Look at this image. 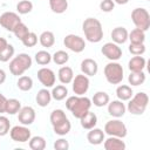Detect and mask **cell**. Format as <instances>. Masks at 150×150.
<instances>
[{"label":"cell","instance_id":"1","mask_svg":"<svg viewBox=\"0 0 150 150\" xmlns=\"http://www.w3.org/2000/svg\"><path fill=\"white\" fill-rule=\"evenodd\" d=\"M66 107L67 109L71 112V115L75 118H81L91 107V101L90 98L86 97V96H69L66 101Z\"/></svg>","mask_w":150,"mask_h":150},{"label":"cell","instance_id":"2","mask_svg":"<svg viewBox=\"0 0 150 150\" xmlns=\"http://www.w3.org/2000/svg\"><path fill=\"white\" fill-rule=\"evenodd\" d=\"M82 30L89 42L97 43L103 39V28L101 22L95 18H87L82 23Z\"/></svg>","mask_w":150,"mask_h":150},{"label":"cell","instance_id":"3","mask_svg":"<svg viewBox=\"0 0 150 150\" xmlns=\"http://www.w3.org/2000/svg\"><path fill=\"white\" fill-rule=\"evenodd\" d=\"M32 57L26 53H20L14 56L9 62V71L14 76H21L26 70L32 67Z\"/></svg>","mask_w":150,"mask_h":150},{"label":"cell","instance_id":"4","mask_svg":"<svg viewBox=\"0 0 150 150\" xmlns=\"http://www.w3.org/2000/svg\"><path fill=\"white\" fill-rule=\"evenodd\" d=\"M148 103H149L148 94L144 91H139V93L135 94L134 96H131V98L129 100L127 109L132 115H142L145 111Z\"/></svg>","mask_w":150,"mask_h":150},{"label":"cell","instance_id":"5","mask_svg":"<svg viewBox=\"0 0 150 150\" xmlns=\"http://www.w3.org/2000/svg\"><path fill=\"white\" fill-rule=\"evenodd\" d=\"M123 75H124L123 67L118 62L111 61L108 64H105V67H104V76H105V80L110 84L121 83L123 81Z\"/></svg>","mask_w":150,"mask_h":150},{"label":"cell","instance_id":"6","mask_svg":"<svg viewBox=\"0 0 150 150\" xmlns=\"http://www.w3.org/2000/svg\"><path fill=\"white\" fill-rule=\"evenodd\" d=\"M131 20L136 28H139L143 32H146L150 28V14L143 7L135 8L131 12Z\"/></svg>","mask_w":150,"mask_h":150},{"label":"cell","instance_id":"7","mask_svg":"<svg viewBox=\"0 0 150 150\" xmlns=\"http://www.w3.org/2000/svg\"><path fill=\"white\" fill-rule=\"evenodd\" d=\"M104 134L109 136H115L120 138H124L128 134V129L125 124L120 120H110L104 124Z\"/></svg>","mask_w":150,"mask_h":150},{"label":"cell","instance_id":"8","mask_svg":"<svg viewBox=\"0 0 150 150\" xmlns=\"http://www.w3.org/2000/svg\"><path fill=\"white\" fill-rule=\"evenodd\" d=\"M63 45L74 53H81L86 48V41L83 38L75 35V34H68L63 39Z\"/></svg>","mask_w":150,"mask_h":150},{"label":"cell","instance_id":"9","mask_svg":"<svg viewBox=\"0 0 150 150\" xmlns=\"http://www.w3.org/2000/svg\"><path fill=\"white\" fill-rule=\"evenodd\" d=\"M22 22L19 14L14 13V12H5L0 15V26L4 27L6 30L8 32H12L14 30V28L20 23Z\"/></svg>","mask_w":150,"mask_h":150},{"label":"cell","instance_id":"10","mask_svg":"<svg viewBox=\"0 0 150 150\" xmlns=\"http://www.w3.org/2000/svg\"><path fill=\"white\" fill-rule=\"evenodd\" d=\"M9 136L14 142L25 143V142L29 141V138L32 137V132L26 125L22 124V125H15V127L11 128L9 129Z\"/></svg>","mask_w":150,"mask_h":150},{"label":"cell","instance_id":"11","mask_svg":"<svg viewBox=\"0 0 150 150\" xmlns=\"http://www.w3.org/2000/svg\"><path fill=\"white\" fill-rule=\"evenodd\" d=\"M73 91L77 96L84 95L89 89V79L84 74H79L73 79Z\"/></svg>","mask_w":150,"mask_h":150},{"label":"cell","instance_id":"12","mask_svg":"<svg viewBox=\"0 0 150 150\" xmlns=\"http://www.w3.org/2000/svg\"><path fill=\"white\" fill-rule=\"evenodd\" d=\"M101 53L110 61H117L122 57V49L115 42H107L101 48Z\"/></svg>","mask_w":150,"mask_h":150},{"label":"cell","instance_id":"13","mask_svg":"<svg viewBox=\"0 0 150 150\" xmlns=\"http://www.w3.org/2000/svg\"><path fill=\"white\" fill-rule=\"evenodd\" d=\"M38 79H39V81L41 82V84L43 86V87H46V88H52L54 84H55V80H56V77H55V74H54V71L52 70V69H49V68H46V67H43V68H40L39 70H38Z\"/></svg>","mask_w":150,"mask_h":150},{"label":"cell","instance_id":"14","mask_svg":"<svg viewBox=\"0 0 150 150\" xmlns=\"http://www.w3.org/2000/svg\"><path fill=\"white\" fill-rule=\"evenodd\" d=\"M18 120L21 124L23 125H29L35 121V110L27 105V107H21V109L18 112Z\"/></svg>","mask_w":150,"mask_h":150},{"label":"cell","instance_id":"15","mask_svg":"<svg viewBox=\"0 0 150 150\" xmlns=\"http://www.w3.org/2000/svg\"><path fill=\"white\" fill-rule=\"evenodd\" d=\"M125 110H127V107L121 100H114L108 103V114L112 117H116V118L122 117L125 114Z\"/></svg>","mask_w":150,"mask_h":150},{"label":"cell","instance_id":"16","mask_svg":"<svg viewBox=\"0 0 150 150\" xmlns=\"http://www.w3.org/2000/svg\"><path fill=\"white\" fill-rule=\"evenodd\" d=\"M81 71L82 74L87 75V76H94L97 74V70H98V66H97V62L93 59H84L82 60L81 62Z\"/></svg>","mask_w":150,"mask_h":150},{"label":"cell","instance_id":"17","mask_svg":"<svg viewBox=\"0 0 150 150\" xmlns=\"http://www.w3.org/2000/svg\"><path fill=\"white\" fill-rule=\"evenodd\" d=\"M103 146L105 150H124L127 145L122 141V138L115 137V136H109V138L104 139Z\"/></svg>","mask_w":150,"mask_h":150},{"label":"cell","instance_id":"18","mask_svg":"<svg viewBox=\"0 0 150 150\" xmlns=\"http://www.w3.org/2000/svg\"><path fill=\"white\" fill-rule=\"evenodd\" d=\"M87 141L91 144V145H98L101 143H103L104 141V132L103 130L98 129V128H91L90 131L87 134Z\"/></svg>","mask_w":150,"mask_h":150},{"label":"cell","instance_id":"19","mask_svg":"<svg viewBox=\"0 0 150 150\" xmlns=\"http://www.w3.org/2000/svg\"><path fill=\"white\" fill-rule=\"evenodd\" d=\"M80 123H81V127L83 129H87V130H90L91 128H94L96 124H97V116L95 112L88 110L81 118H80Z\"/></svg>","mask_w":150,"mask_h":150},{"label":"cell","instance_id":"20","mask_svg":"<svg viewBox=\"0 0 150 150\" xmlns=\"http://www.w3.org/2000/svg\"><path fill=\"white\" fill-rule=\"evenodd\" d=\"M146 66V60L141 55H135L128 62V68L130 71H143Z\"/></svg>","mask_w":150,"mask_h":150},{"label":"cell","instance_id":"21","mask_svg":"<svg viewBox=\"0 0 150 150\" xmlns=\"http://www.w3.org/2000/svg\"><path fill=\"white\" fill-rule=\"evenodd\" d=\"M128 30L124 27H116L111 30V39L112 42L117 43V45H123L127 42L128 40Z\"/></svg>","mask_w":150,"mask_h":150},{"label":"cell","instance_id":"22","mask_svg":"<svg viewBox=\"0 0 150 150\" xmlns=\"http://www.w3.org/2000/svg\"><path fill=\"white\" fill-rule=\"evenodd\" d=\"M57 77H59V81L62 83V84H68L73 81L74 79V71L70 67L68 66H63L59 69L57 71Z\"/></svg>","mask_w":150,"mask_h":150},{"label":"cell","instance_id":"23","mask_svg":"<svg viewBox=\"0 0 150 150\" xmlns=\"http://www.w3.org/2000/svg\"><path fill=\"white\" fill-rule=\"evenodd\" d=\"M50 100H52V94L47 88L40 89L36 94V96H35V101H36L38 105H40L42 108L47 107L50 103Z\"/></svg>","mask_w":150,"mask_h":150},{"label":"cell","instance_id":"24","mask_svg":"<svg viewBox=\"0 0 150 150\" xmlns=\"http://www.w3.org/2000/svg\"><path fill=\"white\" fill-rule=\"evenodd\" d=\"M39 42L42 47L45 48H50L53 47V45L55 43V36L53 34V32L50 30H45L41 33V35L39 36Z\"/></svg>","mask_w":150,"mask_h":150},{"label":"cell","instance_id":"25","mask_svg":"<svg viewBox=\"0 0 150 150\" xmlns=\"http://www.w3.org/2000/svg\"><path fill=\"white\" fill-rule=\"evenodd\" d=\"M132 95H134V91H132L131 87H129L127 84H121L116 88V96L121 101H129Z\"/></svg>","mask_w":150,"mask_h":150},{"label":"cell","instance_id":"26","mask_svg":"<svg viewBox=\"0 0 150 150\" xmlns=\"http://www.w3.org/2000/svg\"><path fill=\"white\" fill-rule=\"evenodd\" d=\"M49 7L52 12L56 14H62L68 8V0H49Z\"/></svg>","mask_w":150,"mask_h":150},{"label":"cell","instance_id":"27","mask_svg":"<svg viewBox=\"0 0 150 150\" xmlns=\"http://www.w3.org/2000/svg\"><path fill=\"white\" fill-rule=\"evenodd\" d=\"M109 100H110V97L105 91H97V93L94 94L91 102L94 103V105L101 108V107L107 105L109 103Z\"/></svg>","mask_w":150,"mask_h":150},{"label":"cell","instance_id":"28","mask_svg":"<svg viewBox=\"0 0 150 150\" xmlns=\"http://www.w3.org/2000/svg\"><path fill=\"white\" fill-rule=\"evenodd\" d=\"M128 39L130 40V43H144L145 32H143L139 28H135L128 34Z\"/></svg>","mask_w":150,"mask_h":150},{"label":"cell","instance_id":"29","mask_svg":"<svg viewBox=\"0 0 150 150\" xmlns=\"http://www.w3.org/2000/svg\"><path fill=\"white\" fill-rule=\"evenodd\" d=\"M144 81H145V74H144V71H131L130 75L128 76L129 84L135 86V87L143 84Z\"/></svg>","mask_w":150,"mask_h":150},{"label":"cell","instance_id":"30","mask_svg":"<svg viewBox=\"0 0 150 150\" xmlns=\"http://www.w3.org/2000/svg\"><path fill=\"white\" fill-rule=\"evenodd\" d=\"M70 129H71V124H70V121H69L68 118H66L64 121H62V122H60L59 124H56V125L53 127L54 132H55L56 135H59V136H64V135H67V134L70 131Z\"/></svg>","mask_w":150,"mask_h":150},{"label":"cell","instance_id":"31","mask_svg":"<svg viewBox=\"0 0 150 150\" xmlns=\"http://www.w3.org/2000/svg\"><path fill=\"white\" fill-rule=\"evenodd\" d=\"M50 94H52V98H54L55 101H62V100H64L67 97L68 89L63 84H59V86H56V87L53 88V90H52Z\"/></svg>","mask_w":150,"mask_h":150},{"label":"cell","instance_id":"32","mask_svg":"<svg viewBox=\"0 0 150 150\" xmlns=\"http://www.w3.org/2000/svg\"><path fill=\"white\" fill-rule=\"evenodd\" d=\"M28 145L32 150H43L46 148V139L42 136H33L29 138Z\"/></svg>","mask_w":150,"mask_h":150},{"label":"cell","instance_id":"33","mask_svg":"<svg viewBox=\"0 0 150 150\" xmlns=\"http://www.w3.org/2000/svg\"><path fill=\"white\" fill-rule=\"evenodd\" d=\"M21 109V102L16 98H7V104H6V111L9 115H15L19 112Z\"/></svg>","mask_w":150,"mask_h":150},{"label":"cell","instance_id":"34","mask_svg":"<svg viewBox=\"0 0 150 150\" xmlns=\"http://www.w3.org/2000/svg\"><path fill=\"white\" fill-rule=\"evenodd\" d=\"M16 86L22 91H28L33 88V80L30 76H19V80L16 82Z\"/></svg>","mask_w":150,"mask_h":150},{"label":"cell","instance_id":"35","mask_svg":"<svg viewBox=\"0 0 150 150\" xmlns=\"http://www.w3.org/2000/svg\"><path fill=\"white\" fill-rule=\"evenodd\" d=\"M66 118H68V117L66 116V112L62 109H55V110H53L50 112V116H49V120H50V123H52L53 127L56 125V124H59L60 122L64 121Z\"/></svg>","mask_w":150,"mask_h":150},{"label":"cell","instance_id":"36","mask_svg":"<svg viewBox=\"0 0 150 150\" xmlns=\"http://www.w3.org/2000/svg\"><path fill=\"white\" fill-rule=\"evenodd\" d=\"M52 60L54 61L55 64H59V66H63L68 62L69 60V54L64 50H57L54 53V55L52 56Z\"/></svg>","mask_w":150,"mask_h":150},{"label":"cell","instance_id":"37","mask_svg":"<svg viewBox=\"0 0 150 150\" xmlns=\"http://www.w3.org/2000/svg\"><path fill=\"white\" fill-rule=\"evenodd\" d=\"M35 61L40 66H46L52 61V55L47 50H39L35 54Z\"/></svg>","mask_w":150,"mask_h":150},{"label":"cell","instance_id":"38","mask_svg":"<svg viewBox=\"0 0 150 150\" xmlns=\"http://www.w3.org/2000/svg\"><path fill=\"white\" fill-rule=\"evenodd\" d=\"M33 9V4L29 0H20L16 5V11L19 14H28Z\"/></svg>","mask_w":150,"mask_h":150},{"label":"cell","instance_id":"39","mask_svg":"<svg viewBox=\"0 0 150 150\" xmlns=\"http://www.w3.org/2000/svg\"><path fill=\"white\" fill-rule=\"evenodd\" d=\"M13 33H14V35H15L16 39H19L20 41H22L23 38L29 33V29H28V27H27L23 22H20V23L14 28Z\"/></svg>","mask_w":150,"mask_h":150},{"label":"cell","instance_id":"40","mask_svg":"<svg viewBox=\"0 0 150 150\" xmlns=\"http://www.w3.org/2000/svg\"><path fill=\"white\" fill-rule=\"evenodd\" d=\"M14 52H15L14 47L8 43L7 47H6L4 50L0 52V61H1V62H7V61H9V60L13 57Z\"/></svg>","mask_w":150,"mask_h":150},{"label":"cell","instance_id":"41","mask_svg":"<svg viewBox=\"0 0 150 150\" xmlns=\"http://www.w3.org/2000/svg\"><path fill=\"white\" fill-rule=\"evenodd\" d=\"M21 42H22V45H23L25 47L32 48V47H34V46L38 43V35H36L34 32H29V33L23 38V40H22Z\"/></svg>","mask_w":150,"mask_h":150},{"label":"cell","instance_id":"42","mask_svg":"<svg viewBox=\"0 0 150 150\" xmlns=\"http://www.w3.org/2000/svg\"><path fill=\"white\" fill-rule=\"evenodd\" d=\"M11 129V122L6 116L0 115V137L5 136L9 132Z\"/></svg>","mask_w":150,"mask_h":150},{"label":"cell","instance_id":"43","mask_svg":"<svg viewBox=\"0 0 150 150\" xmlns=\"http://www.w3.org/2000/svg\"><path fill=\"white\" fill-rule=\"evenodd\" d=\"M129 52L132 55H143L145 53V46L144 43H130Z\"/></svg>","mask_w":150,"mask_h":150},{"label":"cell","instance_id":"44","mask_svg":"<svg viewBox=\"0 0 150 150\" xmlns=\"http://www.w3.org/2000/svg\"><path fill=\"white\" fill-rule=\"evenodd\" d=\"M115 7V2L112 0H102L100 2V9L102 12H105V13H109L114 9Z\"/></svg>","mask_w":150,"mask_h":150},{"label":"cell","instance_id":"45","mask_svg":"<svg viewBox=\"0 0 150 150\" xmlns=\"http://www.w3.org/2000/svg\"><path fill=\"white\" fill-rule=\"evenodd\" d=\"M53 146H54L55 150H67L69 148V143L64 138H59V139H56L54 142V145Z\"/></svg>","mask_w":150,"mask_h":150},{"label":"cell","instance_id":"46","mask_svg":"<svg viewBox=\"0 0 150 150\" xmlns=\"http://www.w3.org/2000/svg\"><path fill=\"white\" fill-rule=\"evenodd\" d=\"M6 104H7V98L5 97V95L0 93V114L6 111Z\"/></svg>","mask_w":150,"mask_h":150},{"label":"cell","instance_id":"47","mask_svg":"<svg viewBox=\"0 0 150 150\" xmlns=\"http://www.w3.org/2000/svg\"><path fill=\"white\" fill-rule=\"evenodd\" d=\"M7 45H8L7 40H6L5 38H0V52L4 50V49L7 47Z\"/></svg>","mask_w":150,"mask_h":150},{"label":"cell","instance_id":"48","mask_svg":"<svg viewBox=\"0 0 150 150\" xmlns=\"http://www.w3.org/2000/svg\"><path fill=\"white\" fill-rule=\"evenodd\" d=\"M5 80H6V73L4 69L0 68V84H2L5 82Z\"/></svg>","mask_w":150,"mask_h":150},{"label":"cell","instance_id":"49","mask_svg":"<svg viewBox=\"0 0 150 150\" xmlns=\"http://www.w3.org/2000/svg\"><path fill=\"white\" fill-rule=\"evenodd\" d=\"M115 4H117V5H125V4H128L129 2V0H112Z\"/></svg>","mask_w":150,"mask_h":150}]
</instances>
